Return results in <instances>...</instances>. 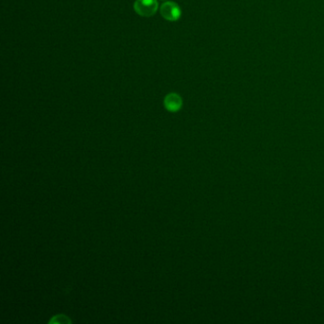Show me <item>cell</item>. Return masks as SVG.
I'll return each mask as SVG.
<instances>
[{
    "instance_id": "cell-1",
    "label": "cell",
    "mask_w": 324,
    "mask_h": 324,
    "mask_svg": "<svg viewBox=\"0 0 324 324\" xmlns=\"http://www.w3.org/2000/svg\"><path fill=\"white\" fill-rule=\"evenodd\" d=\"M159 8L157 0H136L134 3V11L143 17L153 16Z\"/></svg>"
},
{
    "instance_id": "cell-2",
    "label": "cell",
    "mask_w": 324,
    "mask_h": 324,
    "mask_svg": "<svg viewBox=\"0 0 324 324\" xmlns=\"http://www.w3.org/2000/svg\"><path fill=\"white\" fill-rule=\"evenodd\" d=\"M160 12L162 17L168 21H177L180 19L182 15V11L179 5L176 4L175 2H170V1L164 2L162 4L160 8Z\"/></svg>"
},
{
    "instance_id": "cell-4",
    "label": "cell",
    "mask_w": 324,
    "mask_h": 324,
    "mask_svg": "<svg viewBox=\"0 0 324 324\" xmlns=\"http://www.w3.org/2000/svg\"><path fill=\"white\" fill-rule=\"evenodd\" d=\"M50 324H71V321L64 315H58L50 321Z\"/></svg>"
},
{
    "instance_id": "cell-3",
    "label": "cell",
    "mask_w": 324,
    "mask_h": 324,
    "mask_svg": "<svg viewBox=\"0 0 324 324\" xmlns=\"http://www.w3.org/2000/svg\"><path fill=\"white\" fill-rule=\"evenodd\" d=\"M163 105L165 108L171 112H175L180 110L182 106H183V99L182 97L177 94V93H169L167 94L164 100H163Z\"/></svg>"
}]
</instances>
